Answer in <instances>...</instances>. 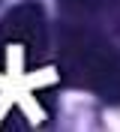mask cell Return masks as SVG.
Here are the masks:
<instances>
[{
    "instance_id": "6da1fadb",
    "label": "cell",
    "mask_w": 120,
    "mask_h": 132,
    "mask_svg": "<svg viewBox=\"0 0 120 132\" xmlns=\"http://www.w3.org/2000/svg\"><path fill=\"white\" fill-rule=\"evenodd\" d=\"M63 69H66V75H72V81L102 87V84L117 72V54H114L102 39L75 36L72 42L66 39Z\"/></svg>"
},
{
    "instance_id": "3957f363",
    "label": "cell",
    "mask_w": 120,
    "mask_h": 132,
    "mask_svg": "<svg viewBox=\"0 0 120 132\" xmlns=\"http://www.w3.org/2000/svg\"><path fill=\"white\" fill-rule=\"evenodd\" d=\"M105 0H60V6L72 15H87V12H96Z\"/></svg>"
},
{
    "instance_id": "7a4b0ae2",
    "label": "cell",
    "mask_w": 120,
    "mask_h": 132,
    "mask_svg": "<svg viewBox=\"0 0 120 132\" xmlns=\"http://www.w3.org/2000/svg\"><path fill=\"white\" fill-rule=\"evenodd\" d=\"M0 39L9 45H21L30 54L45 45V15H42L39 3H21V6L9 9L3 24H0Z\"/></svg>"
}]
</instances>
